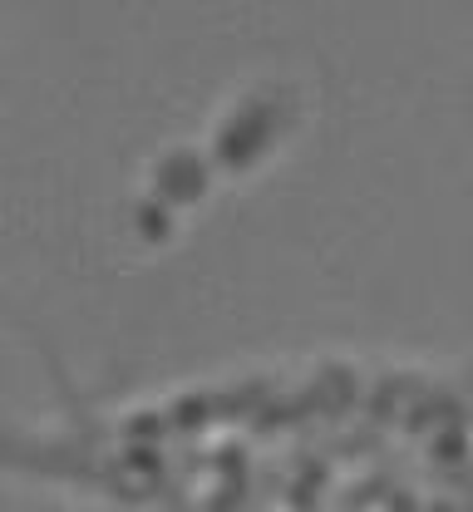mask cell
Listing matches in <instances>:
<instances>
[{
  "mask_svg": "<svg viewBox=\"0 0 473 512\" xmlns=\"http://www.w3.org/2000/svg\"><path fill=\"white\" fill-rule=\"evenodd\" d=\"M242 389L153 404L45 448V468L124 512H473L469 419L444 394L340 384L326 444L306 478L296 458V389Z\"/></svg>",
  "mask_w": 473,
  "mask_h": 512,
  "instance_id": "6da1fadb",
  "label": "cell"
}]
</instances>
